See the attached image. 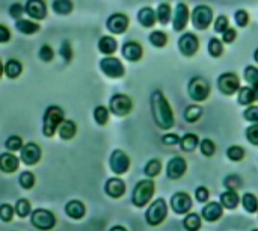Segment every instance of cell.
Returning a JSON list of instances; mask_svg holds the SVG:
<instances>
[{"label":"cell","instance_id":"obj_1","mask_svg":"<svg viewBox=\"0 0 258 231\" xmlns=\"http://www.w3.org/2000/svg\"><path fill=\"white\" fill-rule=\"evenodd\" d=\"M151 109H153V117L156 124L163 129L168 130L174 126V115H172V109L168 103V100L165 98V95L162 94V91H154L151 95Z\"/></svg>","mask_w":258,"mask_h":231},{"label":"cell","instance_id":"obj_2","mask_svg":"<svg viewBox=\"0 0 258 231\" xmlns=\"http://www.w3.org/2000/svg\"><path fill=\"white\" fill-rule=\"evenodd\" d=\"M64 121V110L58 106H50L44 113V135L47 138H52L55 132L59 129V126Z\"/></svg>","mask_w":258,"mask_h":231},{"label":"cell","instance_id":"obj_3","mask_svg":"<svg viewBox=\"0 0 258 231\" xmlns=\"http://www.w3.org/2000/svg\"><path fill=\"white\" fill-rule=\"evenodd\" d=\"M154 181L153 180H142L136 184L133 193H132V202L136 207H144L150 202L154 193Z\"/></svg>","mask_w":258,"mask_h":231},{"label":"cell","instance_id":"obj_4","mask_svg":"<svg viewBox=\"0 0 258 231\" xmlns=\"http://www.w3.org/2000/svg\"><path fill=\"white\" fill-rule=\"evenodd\" d=\"M31 220H32V225L34 226H37L38 229H43V231L52 229L56 225L55 214L50 210H46V208H37V210H34Z\"/></svg>","mask_w":258,"mask_h":231},{"label":"cell","instance_id":"obj_5","mask_svg":"<svg viewBox=\"0 0 258 231\" xmlns=\"http://www.w3.org/2000/svg\"><path fill=\"white\" fill-rule=\"evenodd\" d=\"M166 214H168V207H166V202L163 198H159L156 199L150 208L147 210V222L150 225H160L165 219H166Z\"/></svg>","mask_w":258,"mask_h":231},{"label":"cell","instance_id":"obj_6","mask_svg":"<svg viewBox=\"0 0 258 231\" xmlns=\"http://www.w3.org/2000/svg\"><path fill=\"white\" fill-rule=\"evenodd\" d=\"M210 94V85L202 77H193L189 82V95L195 101H204Z\"/></svg>","mask_w":258,"mask_h":231},{"label":"cell","instance_id":"obj_7","mask_svg":"<svg viewBox=\"0 0 258 231\" xmlns=\"http://www.w3.org/2000/svg\"><path fill=\"white\" fill-rule=\"evenodd\" d=\"M213 20V13L208 7L205 5H199L193 10V16H192V23L196 29L204 31L210 26Z\"/></svg>","mask_w":258,"mask_h":231},{"label":"cell","instance_id":"obj_8","mask_svg":"<svg viewBox=\"0 0 258 231\" xmlns=\"http://www.w3.org/2000/svg\"><path fill=\"white\" fill-rule=\"evenodd\" d=\"M217 86H219L222 94L232 95L240 89V82H238V77L234 73H223L217 80Z\"/></svg>","mask_w":258,"mask_h":231},{"label":"cell","instance_id":"obj_9","mask_svg":"<svg viewBox=\"0 0 258 231\" xmlns=\"http://www.w3.org/2000/svg\"><path fill=\"white\" fill-rule=\"evenodd\" d=\"M132 107H133L132 100L124 94H116L110 100V110H112V113H115L118 117L128 115L132 112Z\"/></svg>","mask_w":258,"mask_h":231},{"label":"cell","instance_id":"obj_10","mask_svg":"<svg viewBox=\"0 0 258 231\" xmlns=\"http://www.w3.org/2000/svg\"><path fill=\"white\" fill-rule=\"evenodd\" d=\"M100 67H101V71L112 79H118L124 74V67L116 58H110V56L104 58L100 62Z\"/></svg>","mask_w":258,"mask_h":231},{"label":"cell","instance_id":"obj_11","mask_svg":"<svg viewBox=\"0 0 258 231\" xmlns=\"http://www.w3.org/2000/svg\"><path fill=\"white\" fill-rule=\"evenodd\" d=\"M110 168L115 174H125L130 168L128 156L121 150H115L110 156Z\"/></svg>","mask_w":258,"mask_h":231},{"label":"cell","instance_id":"obj_12","mask_svg":"<svg viewBox=\"0 0 258 231\" xmlns=\"http://www.w3.org/2000/svg\"><path fill=\"white\" fill-rule=\"evenodd\" d=\"M171 207L177 214H184L192 208V199L186 192H177L171 199Z\"/></svg>","mask_w":258,"mask_h":231},{"label":"cell","instance_id":"obj_13","mask_svg":"<svg viewBox=\"0 0 258 231\" xmlns=\"http://www.w3.org/2000/svg\"><path fill=\"white\" fill-rule=\"evenodd\" d=\"M187 169V165H186V160L183 157H172L168 163V168H166V172H168V178L171 180H178L184 175Z\"/></svg>","mask_w":258,"mask_h":231},{"label":"cell","instance_id":"obj_14","mask_svg":"<svg viewBox=\"0 0 258 231\" xmlns=\"http://www.w3.org/2000/svg\"><path fill=\"white\" fill-rule=\"evenodd\" d=\"M178 47L181 50V53L184 56H193L199 47L198 38L193 34H184L180 40H178Z\"/></svg>","mask_w":258,"mask_h":231},{"label":"cell","instance_id":"obj_15","mask_svg":"<svg viewBox=\"0 0 258 231\" xmlns=\"http://www.w3.org/2000/svg\"><path fill=\"white\" fill-rule=\"evenodd\" d=\"M41 159V148L37 144H26L22 148V160L26 165H35Z\"/></svg>","mask_w":258,"mask_h":231},{"label":"cell","instance_id":"obj_16","mask_svg":"<svg viewBox=\"0 0 258 231\" xmlns=\"http://www.w3.org/2000/svg\"><path fill=\"white\" fill-rule=\"evenodd\" d=\"M127 26H128V19L124 14H113L107 20V29L112 34H116V35L124 34Z\"/></svg>","mask_w":258,"mask_h":231},{"label":"cell","instance_id":"obj_17","mask_svg":"<svg viewBox=\"0 0 258 231\" xmlns=\"http://www.w3.org/2000/svg\"><path fill=\"white\" fill-rule=\"evenodd\" d=\"M26 13L35 20H43L47 16V7L43 0H28Z\"/></svg>","mask_w":258,"mask_h":231},{"label":"cell","instance_id":"obj_18","mask_svg":"<svg viewBox=\"0 0 258 231\" xmlns=\"http://www.w3.org/2000/svg\"><path fill=\"white\" fill-rule=\"evenodd\" d=\"M104 192L110 196V198H119L125 193V183L119 178H110L106 181L104 186Z\"/></svg>","mask_w":258,"mask_h":231},{"label":"cell","instance_id":"obj_19","mask_svg":"<svg viewBox=\"0 0 258 231\" xmlns=\"http://www.w3.org/2000/svg\"><path fill=\"white\" fill-rule=\"evenodd\" d=\"M222 207H223V205L219 204V202H208V204H205V207L202 208L201 214H202V217H204L207 222H214V220H217V219L222 216V213H223Z\"/></svg>","mask_w":258,"mask_h":231},{"label":"cell","instance_id":"obj_20","mask_svg":"<svg viewBox=\"0 0 258 231\" xmlns=\"http://www.w3.org/2000/svg\"><path fill=\"white\" fill-rule=\"evenodd\" d=\"M189 20V10L184 4H178L175 10V17H174V31H181L186 28Z\"/></svg>","mask_w":258,"mask_h":231},{"label":"cell","instance_id":"obj_21","mask_svg":"<svg viewBox=\"0 0 258 231\" xmlns=\"http://www.w3.org/2000/svg\"><path fill=\"white\" fill-rule=\"evenodd\" d=\"M142 47L138 44V43H125L124 47H122V55L125 59L132 61V62H136L142 58Z\"/></svg>","mask_w":258,"mask_h":231},{"label":"cell","instance_id":"obj_22","mask_svg":"<svg viewBox=\"0 0 258 231\" xmlns=\"http://www.w3.org/2000/svg\"><path fill=\"white\" fill-rule=\"evenodd\" d=\"M19 165H20L19 159L11 153H4L0 156V168H2L4 172H8V174L14 172L19 169Z\"/></svg>","mask_w":258,"mask_h":231},{"label":"cell","instance_id":"obj_23","mask_svg":"<svg viewBox=\"0 0 258 231\" xmlns=\"http://www.w3.org/2000/svg\"><path fill=\"white\" fill-rule=\"evenodd\" d=\"M65 213H67L71 219H82V217L85 216V213H86V208H85V205H83L80 201L74 199V201H70V202L65 205Z\"/></svg>","mask_w":258,"mask_h":231},{"label":"cell","instance_id":"obj_24","mask_svg":"<svg viewBox=\"0 0 258 231\" xmlns=\"http://www.w3.org/2000/svg\"><path fill=\"white\" fill-rule=\"evenodd\" d=\"M58 130H59V136H61L62 139L70 141V139H73V138L76 136L77 127H76V124H74L73 121H70V120H64Z\"/></svg>","mask_w":258,"mask_h":231},{"label":"cell","instance_id":"obj_25","mask_svg":"<svg viewBox=\"0 0 258 231\" xmlns=\"http://www.w3.org/2000/svg\"><path fill=\"white\" fill-rule=\"evenodd\" d=\"M138 19H139V23L144 26V28H153L154 23H156V14L151 8H142L138 14Z\"/></svg>","mask_w":258,"mask_h":231},{"label":"cell","instance_id":"obj_26","mask_svg":"<svg viewBox=\"0 0 258 231\" xmlns=\"http://www.w3.org/2000/svg\"><path fill=\"white\" fill-rule=\"evenodd\" d=\"M220 204H222L225 208H229V210L235 208L237 204H238V195L235 193V190L228 189L226 192H223V193L220 195Z\"/></svg>","mask_w":258,"mask_h":231},{"label":"cell","instance_id":"obj_27","mask_svg":"<svg viewBox=\"0 0 258 231\" xmlns=\"http://www.w3.org/2000/svg\"><path fill=\"white\" fill-rule=\"evenodd\" d=\"M253 100H256V94H255L253 88L243 86L238 89V103L240 104H250Z\"/></svg>","mask_w":258,"mask_h":231},{"label":"cell","instance_id":"obj_28","mask_svg":"<svg viewBox=\"0 0 258 231\" xmlns=\"http://www.w3.org/2000/svg\"><path fill=\"white\" fill-rule=\"evenodd\" d=\"M244 79L253 88V91L256 94V98H258V68H255V67H246V70H244Z\"/></svg>","mask_w":258,"mask_h":231},{"label":"cell","instance_id":"obj_29","mask_svg":"<svg viewBox=\"0 0 258 231\" xmlns=\"http://www.w3.org/2000/svg\"><path fill=\"white\" fill-rule=\"evenodd\" d=\"M22 70H23V67H22V64H20L17 59H10V61L5 64V74H7L8 77H11V79L19 77L20 73H22Z\"/></svg>","mask_w":258,"mask_h":231},{"label":"cell","instance_id":"obj_30","mask_svg":"<svg viewBox=\"0 0 258 231\" xmlns=\"http://www.w3.org/2000/svg\"><path fill=\"white\" fill-rule=\"evenodd\" d=\"M183 225L187 231H198L201 228V217L199 214L196 213H189L184 220H183Z\"/></svg>","mask_w":258,"mask_h":231},{"label":"cell","instance_id":"obj_31","mask_svg":"<svg viewBox=\"0 0 258 231\" xmlns=\"http://www.w3.org/2000/svg\"><path fill=\"white\" fill-rule=\"evenodd\" d=\"M53 11L59 16H67L73 11V2L71 0H55Z\"/></svg>","mask_w":258,"mask_h":231},{"label":"cell","instance_id":"obj_32","mask_svg":"<svg viewBox=\"0 0 258 231\" xmlns=\"http://www.w3.org/2000/svg\"><path fill=\"white\" fill-rule=\"evenodd\" d=\"M16 28L22 32V34H26V35H31V34H35L40 31V26L31 20H19L16 23Z\"/></svg>","mask_w":258,"mask_h":231},{"label":"cell","instance_id":"obj_33","mask_svg":"<svg viewBox=\"0 0 258 231\" xmlns=\"http://www.w3.org/2000/svg\"><path fill=\"white\" fill-rule=\"evenodd\" d=\"M98 49L104 55H112L116 50V41L112 37H103L98 43Z\"/></svg>","mask_w":258,"mask_h":231},{"label":"cell","instance_id":"obj_34","mask_svg":"<svg viewBox=\"0 0 258 231\" xmlns=\"http://www.w3.org/2000/svg\"><path fill=\"white\" fill-rule=\"evenodd\" d=\"M243 207L247 213H255L258 211V198L253 193H244L241 198Z\"/></svg>","mask_w":258,"mask_h":231},{"label":"cell","instance_id":"obj_35","mask_svg":"<svg viewBox=\"0 0 258 231\" xmlns=\"http://www.w3.org/2000/svg\"><path fill=\"white\" fill-rule=\"evenodd\" d=\"M180 145H181V148L184 150V151H193L195 148H196V145H198V136L196 135H193V133H187V135H184L183 138H181V141H180Z\"/></svg>","mask_w":258,"mask_h":231},{"label":"cell","instance_id":"obj_36","mask_svg":"<svg viewBox=\"0 0 258 231\" xmlns=\"http://www.w3.org/2000/svg\"><path fill=\"white\" fill-rule=\"evenodd\" d=\"M201 117H202V107H199V106L192 104V106L186 107V110H184V120L187 123H196Z\"/></svg>","mask_w":258,"mask_h":231},{"label":"cell","instance_id":"obj_37","mask_svg":"<svg viewBox=\"0 0 258 231\" xmlns=\"http://www.w3.org/2000/svg\"><path fill=\"white\" fill-rule=\"evenodd\" d=\"M31 211H32V208H31V202H29L28 199H19V201H17V204H16V213H17L20 217L29 216Z\"/></svg>","mask_w":258,"mask_h":231},{"label":"cell","instance_id":"obj_38","mask_svg":"<svg viewBox=\"0 0 258 231\" xmlns=\"http://www.w3.org/2000/svg\"><path fill=\"white\" fill-rule=\"evenodd\" d=\"M157 19L162 25H168L171 19V7L168 4H162L157 10Z\"/></svg>","mask_w":258,"mask_h":231},{"label":"cell","instance_id":"obj_39","mask_svg":"<svg viewBox=\"0 0 258 231\" xmlns=\"http://www.w3.org/2000/svg\"><path fill=\"white\" fill-rule=\"evenodd\" d=\"M94 118L100 126H106V123L109 121V110L104 106H98L94 110Z\"/></svg>","mask_w":258,"mask_h":231},{"label":"cell","instance_id":"obj_40","mask_svg":"<svg viewBox=\"0 0 258 231\" xmlns=\"http://www.w3.org/2000/svg\"><path fill=\"white\" fill-rule=\"evenodd\" d=\"M160 169H162V163L157 160V159H153V160H150L148 163H147V166H145V174L148 175V177H156V175H159V172H160Z\"/></svg>","mask_w":258,"mask_h":231},{"label":"cell","instance_id":"obj_41","mask_svg":"<svg viewBox=\"0 0 258 231\" xmlns=\"http://www.w3.org/2000/svg\"><path fill=\"white\" fill-rule=\"evenodd\" d=\"M150 41H151V44H153L154 47H163V46H166V43H168V37H166L163 32L156 31V32H153V34L150 35Z\"/></svg>","mask_w":258,"mask_h":231},{"label":"cell","instance_id":"obj_42","mask_svg":"<svg viewBox=\"0 0 258 231\" xmlns=\"http://www.w3.org/2000/svg\"><path fill=\"white\" fill-rule=\"evenodd\" d=\"M223 52V47H222V43L217 40V38H211L210 43H208V53L213 56V58H219Z\"/></svg>","mask_w":258,"mask_h":231},{"label":"cell","instance_id":"obj_43","mask_svg":"<svg viewBox=\"0 0 258 231\" xmlns=\"http://www.w3.org/2000/svg\"><path fill=\"white\" fill-rule=\"evenodd\" d=\"M226 156H228L231 160L238 162V160H241V159L244 157V150H243L241 147H238V145H232V147L228 148Z\"/></svg>","mask_w":258,"mask_h":231},{"label":"cell","instance_id":"obj_44","mask_svg":"<svg viewBox=\"0 0 258 231\" xmlns=\"http://www.w3.org/2000/svg\"><path fill=\"white\" fill-rule=\"evenodd\" d=\"M5 147L11 151H19L23 148V141L19 136H10L5 142Z\"/></svg>","mask_w":258,"mask_h":231},{"label":"cell","instance_id":"obj_45","mask_svg":"<svg viewBox=\"0 0 258 231\" xmlns=\"http://www.w3.org/2000/svg\"><path fill=\"white\" fill-rule=\"evenodd\" d=\"M14 210L13 205L10 204H2V207H0V217H2L4 222H11L13 217H14Z\"/></svg>","mask_w":258,"mask_h":231},{"label":"cell","instance_id":"obj_46","mask_svg":"<svg viewBox=\"0 0 258 231\" xmlns=\"http://www.w3.org/2000/svg\"><path fill=\"white\" fill-rule=\"evenodd\" d=\"M199 145H201V153L204 156H207V157H210V156H213L216 153V145L210 139H204Z\"/></svg>","mask_w":258,"mask_h":231},{"label":"cell","instance_id":"obj_47","mask_svg":"<svg viewBox=\"0 0 258 231\" xmlns=\"http://www.w3.org/2000/svg\"><path fill=\"white\" fill-rule=\"evenodd\" d=\"M20 184H22V187H25V189L34 187V184H35V175H34L32 172H29V171L23 172V174L20 175Z\"/></svg>","mask_w":258,"mask_h":231},{"label":"cell","instance_id":"obj_48","mask_svg":"<svg viewBox=\"0 0 258 231\" xmlns=\"http://www.w3.org/2000/svg\"><path fill=\"white\" fill-rule=\"evenodd\" d=\"M223 184H225V187H226V189L235 190V189L241 187V180H240V177H238V175L232 174V175H229V177H226V178L223 180Z\"/></svg>","mask_w":258,"mask_h":231},{"label":"cell","instance_id":"obj_49","mask_svg":"<svg viewBox=\"0 0 258 231\" xmlns=\"http://www.w3.org/2000/svg\"><path fill=\"white\" fill-rule=\"evenodd\" d=\"M246 138L252 145H258V123H253V126L246 129Z\"/></svg>","mask_w":258,"mask_h":231},{"label":"cell","instance_id":"obj_50","mask_svg":"<svg viewBox=\"0 0 258 231\" xmlns=\"http://www.w3.org/2000/svg\"><path fill=\"white\" fill-rule=\"evenodd\" d=\"M234 17H235V23H237L238 28H244L247 25V22H249V16H247V13L244 10H238Z\"/></svg>","mask_w":258,"mask_h":231},{"label":"cell","instance_id":"obj_51","mask_svg":"<svg viewBox=\"0 0 258 231\" xmlns=\"http://www.w3.org/2000/svg\"><path fill=\"white\" fill-rule=\"evenodd\" d=\"M61 56L65 59V62H70L71 61V58H73V49H71V46H70L68 41H64L62 43V46H61Z\"/></svg>","mask_w":258,"mask_h":231},{"label":"cell","instance_id":"obj_52","mask_svg":"<svg viewBox=\"0 0 258 231\" xmlns=\"http://www.w3.org/2000/svg\"><path fill=\"white\" fill-rule=\"evenodd\" d=\"M244 120L250 123H258V106H250L244 110Z\"/></svg>","mask_w":258,"mask_h":231},{"label":"cell","instance_id":"obj_53","mask_svg":"<svg viewBox=\"0 0 258 231\" xmlns=\"http://www.w3.org/2000/svg\"><path fill=\"white\" fill-rule=\"evenodd\" d=\"M226 29H228V19H226L225 16L217 17V20H216V23H214V31L223 34Z\"/></svg>","mask_w":258,"mask_h":231},{"label":"cell","instance_id":"obj_54","mask_svg":"<svg viewBox=\"0 0 258 231\" xmlns=\"http://www.w3.org/2000/svg\"><path fill=\"white\" fill-rule=\"evenodd\" d=\"M40 58H41L44 62L52 61V59H53V50H52V47H50V46H43V47L40 49Z\"/></svg>","mask_w":258,"mask_h":231},{"label":"cell","instance_id":"obj_55","mask_svg":"<svg viewBox=\"0 0 258 231\" xmlns=\"http://www.w3.org/2000/svg\"><path fill=\"white\" fill-rule=\"evenodd\" d=\"M180 138L177 136V135H174V133H169V135H165L163 138H162V142L165 144V145H177V144H180Z\"/></svg>","mask_w":258,"mask_h":231},{"label":"cell","instance_id":"obj_56","mask_svg":"<svg viewBox=\"0 0 258 231\" xmlns=\"http://www.w3.org/2000/svg\"><path fill=\"white\" fill-rule=\"evenodd\" d=\"M235 37H237V32L234 31V29H231V28H228L223 34H222V40L225 41V43H232L234 40H235Z\"/></svg>","mask_w":258,"mask_h":231},{"label":"cell","instance_id":"obj_57","mask_svg":"<svg viewBox=\"0 0 258 231\" xmlns=\"http://www.w3.org/2000/svg\"><path fill=\"white\" fill-rule=\"evenodd\" d=\"M23 7L20 5V4H14L11 8H10V14L14 17V19H19V17H22V14H23Z\"/></svg>","mask_w":258,"mask_h":231},{"label":"cell","instance_id":"obj_58","mask_svg":"<svg viewBox=\"0 0 258 231\" xmlns=\"http://www.w3.org/2000/svg\"><path fill=\"white\" fill-rule=\"evenodd\" d=\"M195 195H196V199H198L199 202H205V201L208 199V190H207L205 187H198Z\"/></svg>","mask_w":258,"mask_h":231},{"label":"cell","instance_id":"obj_59","mask_svg":"<svg viewBox=\"0 0 258 231\" xmlns=\"http://www.w3.org/2000/svg\"><path fill=\"white\" fill-rule=\"evenodd\" d=\"M10 40V32L7 29V26H0V41L7 43Z\"/></svg>","mask_w":258,"mask_h":231},{"label":"cell","instance_id":"obj_60","mask_svg":"<svg viewBox=\"0 0 258 231\" xmlns=\"http://www.w3.org/2000/svg\"><path fill=\"white\" fill-rule=\"evenodd\" d=\"M109 231H127V229H125L124 226H121V225H115V226H112Z\"/></svg>","mask_w":258,"mask_h":231},{"label":"cell","instance_id":"obj_61","mask_svg":"<svg viewBox=\"0 0 258 231\" xmlns=\"http://www.w3.org/2000/svg\"><path fill=\"white\" fill-rule=\"evenodd\" d=\"M253 58H255V61L258 62V49L255 50V53H253Z\"/></svg>","mask_w":258,"mask_h":231},{"label":"cell","instance_id":"obj_62","mask_svg":"<svg viewBox=\"0 0 258 231\" xmlns=\"http://www.w3.org/2000/svg\"><path fill=\"white\" fill-rule=\"evenodd\" d=\"M252 231H258V229H252Z\"/></svg>","mask_w":258,"mask_h":231}]
</instances>
